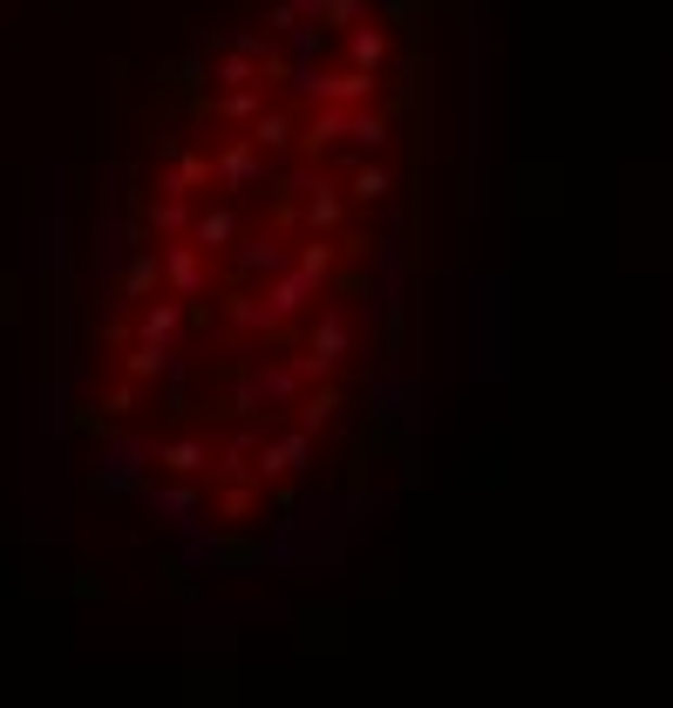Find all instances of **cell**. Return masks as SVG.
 <instances>
[{
  "mask_svg": "<svg viewBox=\"0 0 673 708\" xmlns=\"http://www.w3.org/2000/svg\"><path fill=\"white\" fill-rule=\"evenodd\" d=\"M300 96H314L320 110H354V103H368L374 96V75H354V68H341V75H320V68H300V83H293Z\"/></svg>",
  "mask_w": 673,
  "mask_h": 708,
  "instance_id": "obj_1",
  "label": "cell"
},
{
  "mask_svg": "<svg viewBox=\"0 0 673 708\" xmlns=\"http://www.w3.org/2000/svg\"><path fill=\"white\" fill-rule=\"evenodd\" d=\"M341 347H347V327H341V314H327V320L314 327V347L300 354V368H306V375H327L333 362H341Z\"/></svg>",
  "mask_w": 673,
  "mask_h": 708,
  "instance_id": "obj_2",
  "label": "cell"
},
{
  "mask_svg": "<svg viewBox=\"0 0 673 708\" xmlns=\"http://www.w3.org/2000/svg\"><path fill=\"white\" fill-rule=\"evenodd\" d=\"M347 55H354V75H381L395 48H388V35H381V28H368V21H360V28L347 35Z\"/></svg>",
  "mask_w": 673,
  "mask_h": 708,
  "instance_id": "obj_3",
  "label": "cell"
},
{
  "mask_svg": "<svg viewBox=\"0 0 673 708\" xmlns=\"http://www.w3.org/2000/svg\"><path fill=\"white\" fill-rule=\"evenodd\" d=\"M231 239H239V212H231V205H212V212H198V218H191V245H198V252L231 245Z\"/></svg>",
  "mask_w": 673,
  "mask_h": 708,
  "instance_id": "obj_4",
  "label": "cell"
},
{
  "mask_svg": "<svg viewBox=\"0 0 673 708\" xmlns=\"http://www.w3.org/2000/svg\"><path fill=\"white\" fill-rule=\"evenodd\" d=\"M258 170H266V157H258L245 137H239V143H225V150H218V164H212V177H225V185H252Z\"/></svg>",
  "mask_w": 673,
  "mask_h": 708,
  "instance_id": "obj_5",
  "label": "cell"
},
{
  "mask_svg": "<svg viewBox=\"0 0 673 708\" xmlns=\"http://www.w3.org/2000/svg\"><path fill=\"white\" fill-rule=\"evenodd\" d=\"M293 137H300V130H293V116H279V110H258V116H252V137H245V143L258 150V157H266V150H293Z\"/></svg>",
  "mask_w": 673,
  "mask_h": 708,
  "instance_id": "obj_6",
  "label": "cell"
},
{
  "mask_svg": "<svg viewBox=\"0 0 673 708\" xmlns=\"http://www.w3.org/2000/svg\"><path fill=\"white\" fill-rule=\"evenodd\" d=\"M306 191V225H314V232H333V225H341V191L327 185V177H314V185H300Z\"/></svg>",
  "mask_w": 673,
  "mask_h": 708,
  "instance_id": "obj_7",
  "label": "cell"
},
{
  "mask_svg": "<svg viewBox=\"0 0 673 708\" xmlns=\"http://www.w3.org/2000/svg\"><path fill=\"white\" fill-rule=\"evenodd\" d=\"M164 273H170V287H177V293H198V287H204V260H198V245H170V252H164Z\"/></svg>",
  "mask_w": 673,
  "mask_h": 708,
  "instance_id": "obj_8",
  "label": "cell"
},
{
  "mask_svg": "<svg viewBox=\"0 0 673 708\" xmlns=\"http://www.w3.org/2000/svg\"><path fill=\"white\" fill-rule=\"evenodd\" d=\"M198 185H212V157L204 150H177V164H170V198H185Z\"/></svg>",
  "mask_w": 673,
  "mask_h": 708,
  "instance_id": "obj_9",
  "label": "cell"
},
{
  "mask_svg": "<svg viewBox=\"0 0 673 708\" xmlns=\"http://www.w3.org/2000/svg\"><path fill=\"white\" fill-rule=\"evenodd\" d=\"M388 191H395V177H388L381 164H354V177H347V198H354V205H381Z\"/></svg>",
  "mask_w": 673,
  "mask_h": 708,
  "instance_id": "obj_10",
  "label": "cell"
},
{
  "mask_svg": "<svg viewBox=\"0 0 673 708\" xmlns=\"http://www.w3.org/2000/svg\"><path fill=\"white\" fill-rule=\"evenodd\" d=\"M341 137H347V110H320V116H314V123L300 130V143L314 150V157H320V150H333Z\"/></svg>",
  "mask_w": 673,
  "mask_h": 708,
  "instance_id": "obj_11",
  "label": "cell"
},
{
  "mask_svg": "<svg viewBox=\"0 0 673 708\" xmlns=\"http://www.w3.org/2000/svg\"><path fill=\"white\" fill-rule=\"evenodd\" d=\"M347 137H354V150H368V157H374V150L395 143V123H388L381 110L374 116H347Z\"/></svg>",
  "mask_w": 673,
  "mask_h": 708,
  "instance_id": "obj_12",
  "label": "cell"
},
{
  "mask_svg": "<svg viewBox=\"0 0 673 708\" xmlns=\"http://www.w3.org/2000/svg\"><path fill=\"white\" fill-rule=\"evenodd\" d=\"M177 320H185V314H177V307H170V300H157V307H150V314H143V347H164V341L177 334Z\"/></svg>",
  "mask_w": 673,
  "mask_h": 708,
  "instance_id": "obj_13",
  "label": "cell"
},
{
  "mask_svg": "<svg viewBox=\"0 0 673 708\" xmlns=\"http://www.w3.org/2000/svg\"><path fill=\"white\" fill-rule=\"evenodd\" d=\"M239 266H245V273H279V266H287V252H279L272 239H245V252H239Z\"/></svg>",
  "mask_w": 673,
  "mask_h": 708,
  "instance_id": "obj_14",
  "label": "cell"
},
{
  "mask_svg": "<svg viewBox=\"0 0 673 708\" xmlns=\"http://www.w3.org/2000/svg\"><path fill=\"white\" fill-rule=\"evenodd\" d=\"M204 75H218L225 89H258V62H245V55H225L218 68H204Z\"/></svg>",
  "mask_w": 673,
  "mask_h": 708,
  "instance_id": "obj_15",
  "label": "cell"
},
{
  "mask_svg": "<svg viewBox=\"0 0 673 708\" xmlns=\"http://www.w3.org/2000/svg\"><path fill=\"white\" fill-rule=\"evenodd\" d=\"M306 293H314V287H306L300 273H287V280L272 287V307H266V320H279V314H300V300H306Z\"/></svg>",
  "mask_w": 673,
  "mask_h": 708,
  "instance_id": "obj_16",
  "label": "cell"
},
{
  "mask_svg": "<svg viewBox=\"0 0 673 708\" xmlns=\"http://www.w3.org/2000/svg\"><path fill=\"white\" fill-rule=\"evenodd\" d=\"M150 287H157V252H137V260H129V280H123V293H129V300H143Z\"/></svg>",
  "mask_w": 673,
  "mask_h": 708,
  "instance_id": "obj_17",
  "label": "cell"
},
{
  "mask_svg": "<svg viewBox=\"0 0 673 708\" xmlns=\"http://www.w3.org/2000/svg\"><path fill=\"white\" fill-rule=\"evenodd\" d=\"M293 273H300V280H306V287H320V280H327V273H333V245H306Z\"/></svg>",
  "mask_w": 673,
  "mask_h": 708,
  "instance_id": "obj_18",
  "label": "cell"
},
{
  "mask_svg": "<svg viewBox=\"0 0 673 708\" xmlns=\"http://www.w3.org/2000/svg\"><path fill=\"white\" fill-rule=\"evenodd\" d=\"M258 103H266L258 89H231L225 103H218V116H225V123H252V116H258Z\"/></svg>",
  "mask_w": 673,
  "mask_h": 708,
  "instance_id": "obj_19",
  "label": "cell"
},
{
  "mask_svg": "<svg viewBox=\"0 0 673 708\" xmlns=\"http://www.w3.org/2000/svg\"><path fill=\"white\" fill-rule=\"evenodd\" d=\"M143 218H150V225H157V232H177V225H185V218H191V205H185V198H164V205H150Z\"/></svg>",
  "mask_w": 673,
  "mask_h": 708,
  "instance_id": "obj_20",
  "label": "cell"
},
{
  "mask_svg": "<svg viewBox=\"0 0 673 708\" xmlns=\"http://www.w3.org/2000/svg\"><path fill=\"white\" fill-rule=\"evenodd\" d=\"M320 28H360V0H327V8H320Z\"/></svg>",
  "mask_w": 673,
  "mask_h": 708,
  "instance_id": "obj_21",
  "label": "cell"
},
{
  "mask_svg": "<svg viewBox=\"0 0 673 708\" xmlns=\"http://www.w3.org/2000/svg\"><path fill=\"white\" fill-rule=\"evenodd\" d=\"M164 464H170V470H204V443H170Z\"/></svg>",
  "mask_w": 673,
  "mask_h": 708,
  "instance_id": "obj_22",
  "label": "cell"
},
{
  "mask_svg": "<svg viewBox=\"0 0 673 708\" xmlns=\"http://www.w3.org/2000/svg\"><path fill=\"white\" fill-rule=\"evenodd\" d=\"M164 368V347H137V354H129V375H137V382H143V375H157Z\"/></svg>",
  "mask_w": 673,
  "mask_h": 708,
  "instance_id": "obj_23",
  "label": "cell"
},
{
  "mask_svg": "<svg viewBox=\"0 0 673 708\" xmlns=\"http://www.w3.org/2000/svg\"><path fill=\"white\" fill-rule=\"evenodd\" d=\"M300 28V14H293V0H279V8H272V35H293Z\"/></svg>",
  "mask_w": 673,
  "mask_h": 708,
  "instance_id": "obj_24",
  "label": "cell"
},
{
  "mask_svg": "<svg viewBox=\"0 0 673 708\" xmlns=\"http://www.w3.org/2000/svg\"><path fill=\"white\" fill-rule=\"evenodd\" d=\"M320 8H327V0H293V14H300V21H320Z\"/></svg>",
  "mask_w": 673,
  "mask_h": 708,
  "instance_id": "obj_25",
  "label": "cell"
}]
</instances>
